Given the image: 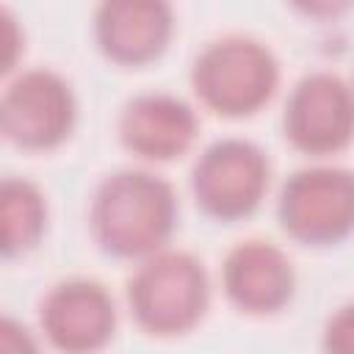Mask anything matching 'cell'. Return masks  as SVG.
Masks as SVG:
<instances>
[{
  "label": "cell",
  "instance_id": "cell-14",
  "mask_svg": "<svg viewBox=\"0 0 354 354\" xmlns=\"http://www.w3.org/2000/svg\"><path fill=\"white\" fill-rule=\"evenodd\" d=\"M299 11L310 14V17H337L343 14L354 0H290Z\"/></svg>",
  "mask_w": 354,
  "mask_h": 354
},
{
  "label": "cell",
  "instance_id": "cell-1",
  "mask_svg": "<svg viewBox=\"0 0 354 354\" xmlns=\"http://www.w3.org/2000/svg\"><path fill=\"white\" fill-rule=\"evenodd\" d=\"M91 235L113 257H149L171 235L177 199L169 183L149 171H116L91 199Z\"/></svg>",
  "mask_w": 354,
  "mask_h": 354
},
{
  "label": "cell",
  "instance_id": "cell-7",
  "mask_svg": "<svg viewBox=\"0 0 354 354\" xmlns=\"http://www.w3.org/2000/svg\"><path fill=\"white\" fill-rule=\"evenodd\" d=\"M285 136L307 155H329L354 138V91L329 72L296 83L285 105Z\"/></svg>",
  "mask_w": 354,
  "mask_h": 354
},
{
  "label": "cell",
  "instance_id": "cell-5",
  "mask_svg": "<svg viewBox=\"0 0 354 354\" xmlns=\"http://www.w3.org/2000/svg\"><path fill=\"white\" fill-rule=\"evenodd\" d=\"M266 185L268 160L252 141L243 138L210 144L191 171L196 205L221 221L249 216L260 205Z\"/></svg>",
  "mask_w": 354,
  "mask_h": 354
},
{
  "label": "cell",
  "instance_id": "cell-8",
  "mask_svg": "<svg viewBox=\"0 0 354 354\" xmlns=\"http://www.w3.org/2000/svg\"><path fill=\"white\" fill-rule=\"evenodd\" d=\"M39 321L55 348L94 351L113 337L116 310L100 282L66 279L44 296Z\"/></svg>",
  "mask_w": 354,
  "mask_h": 354
},
{
  "label": "cell",
  "instance_id": "cell-4",
  "mask_svg": "<svg viewBox=\"0 0 354 354\" xmlns=\"http://www.w3.org/2000/svg\"><path fill=\"white\" fill-rule=\"evenodd\" d=\"M282 230L307 243L329 246L354 232V171L337 166L301 169L279 194Z\"/></svg>",
  "mask_w": 354,
  "mask_h": 354
},
{
  "label": "cell",
  "instance_id": "cell-11",
  "mask_svg": "<svg viewBox=\"0 0 354 354\" xmlns=\"http://www.w3.org/2000/svg\"><path fill=\"white\" fill-rule=\"evenodd\" d=\"M196 136L194 111L169 94L133 97L119 116L122 144L149 160H171L183 155Z\"/></svg>",
  "mask_w": 354,
  "mask_h": 354
},
{
  "label": "cell",
  "instance_id": "cell-6",
  "mask_svg": "<svg viewBox=\"0 0 354 354\" xmlns=\"http://www.w3.org/2000/svg\"><path fill=\"white\" fill-rule=\"evenodd\" d=\"M75 124V97L69 83L50 69L19 75L3 94L0 127L8 141L25 149L61 144Z\"/></svg>",
  "mask_w": 354,
  "mask_h": 354
},
{
  "label": "cell",
  "instance_id": "cell-3",
  "mask_svg": "<svg viewBox=\"0 0 354 354\" xmlns=\"http://www.w3.org/2000/svg\"><path fill=\"white\" fill-rule=\"evenodd\" d=\"M277 61L254 39L227 36L207 44L194 69L191 83L199 100L224 116H246L257 111L277 88Z\"/></svg>",
  "mask_w": 354,
  "mask_h": 354
},
{
  "label": "cell",
  "instance_id": "cell-12",
  "mask_svg": "<svg viewBox=\"0 0 354 354\" xmlns=\"http://www.w3.org/2000/svg\"><path fill=\"white\" fill-rule=\"evenodd\" d=\"M0 218H3V254L17 257L33 249L44 232L47 205L41 191L19 177H6L0 185Z\"/></svg>",
  "mask_w": 354,
  "mask_h": 354
},
{
  "label": "cell",
  "instance_id": "cell-2",
  "mask_svg": "<svg viewBox=\"0 0 354 354\" xmlns=\"http://www.w3.org/2000/svg\"><path fill=\"white\" fill-rule=\"evenodd\" d=\"M210 288L202 263L185 252H155L127 285L130 310L149 335H183L207 310Z\"/></svg>",
  "mask_w": 354,
  "mask_h": 354
},
{
  "label": "cell",
  "instance_id": "cell-9",
  "mask_svg": "<svg viewBox=\"0 0 354 354\" xmlns=\"http://www.w3.org/2000/svg\"><path fill=\"white\" fill-rule=\"evenodd\" d=\"M174 28L169 0H100L94 11V36L100 50L124 66H141L158 58Z\"/></svg>",
  "mask_w": 354,
  "mask_h": 354
},
{
  "label": "cell",
  "instance_id": "cell-13",
  "mask_svg": "<svg viewBox=\"0 0 354 354\" xmlns=\"http://www.w3.org/2000/svg\"><path fill=\"white\" fill-rule=\"evenodd\" d=\"M324 348L337 354H354V304L337 310L324 332Z\"/></svg>",
  "mask_w": 354,
  "mask_h": 354
},
{
  "label": "cell",
  "instance_id": "cell-10",
  "mask_svg": "<svg viewBox=\"0 0 354 354\" xmlns=\"http://www.w3.org/2000/svg\"><path fill=\"white\" fill-rule=\"evenodd\" d=\"M221 279L230 301L254 315L282 310L296 285L290 260L266 241H243L230 249Z\"/></svg>",
  "mask_w": 354,
  "mask_h": 354
}]
</instances>
